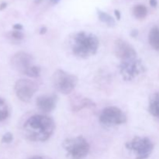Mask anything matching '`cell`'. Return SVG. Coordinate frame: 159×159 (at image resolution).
Returning a JSON list of instances; mask_svg holds the SVG:
<instances>
[{
	"mask_svg": "<svg viewBox=\"0 0 159 159\" xmlns=\"http://www.w3.org/2000/svg\"><path fill=\"white\" fill-rule=\"evenodd\" d=\"M55 122L50 116L43 114L33 115L23 125V135L34 142H43L50 139L55 130Z\"/></svg>",
	"mask_w": 159,
	"mask_h": 159,
	"instance_id": "1",
	"label": "cell"
},
{
	"mask_svg": "<svg viewBox=\"0 0 159 159\" xmlns=\"http://www.w3.org/2000/svg\"><path fill=\"white\" fill-rule=\"evenodd\" d=\"M33 63V56L25 51H18L14 54L10 59L11 67L14 70L28 77L38 78L40 75L41 68Z\"/></svg>",
	"mask_w": 159,
	"mask_h": 159,
	"instance_id": "3",
	"label": "cell"
},
{
	"mask_svg": "<svg viewBox=\"0 0 159 159\" xmlns=\"http://www.w3.org/2000/svg\"><path fill=\"white\" fill-rule=\"evenodd\" d=\"M62 147L71 159H83L90 151L89 144L82 136L67 138L62 143Z\"/></svg>",
	"mask_w": 159,
	"mask_h": 159,
	"instance_id": "4",
	"label": "cell"
},
{
	"mask_svg": "<svg viewBox=\"0 0 159 159\" xmlns=\"http://www.w3.org/2000/svg\"><path fill=\"white\" fill-rule=\"evenodd\" d=\"M29 159H51V158H48V157H45V156H40V155H37V156L31 157V158Z\"/></svg>",
	"mask_w": 159,
	"mask_h": 159,
	"instance_id": "21",
	"label": "cell"
},
{
	"mask_svg": "<svg viewBox=\"0 0 159 159\" xmlns=\"http://www.w3.org/2000/svg\"><path fill=\"white\" fill-rule=\"evenodd\" d=\"M38 89V85L34 81L26 79H19L14 85L16 97L23 102H29Z\"/></svg>",
	"mask_w": 159,
	"mask_h": 159,
	"instance_id": "8",
	"label": "cell"
},
{
	"mask_svg": "<svg viewBox=\"0 0 159 159\" xmlns=\"http://www.w3.org/2000/svg\"><path fill=\"white\" fill-rule=\"evenodd\" d=\"M114 13H115V16H116V19H117L118 20H120V18H121V14H120V12L119 10H117V9H116V10L114 11Z\"/></svg>",
	"mask_w": 159,
	"mask_h": 159,
	"instance_id": "22",
	"label": "cell"
},
{
	"mask_svg": "<svg viewBox=\"0 0 159 159\" xmlns=\"http://www.w3.org/2000/svg\"><path fill=\"white\" fill-rule=\"evenodd\" d=\"M47 31H48V29H47V27H45V26H43V27H41V29H40V35H43V34H46Z\"/></svg>",
	"mask_w": 159,
	"mask_h": 159,
	"instance_id": "25",
	"label": "cell"
},
{
	"mask_svg": "<svg viewBox=\"0 0 159 159\" xmlns=\"http://www.w3.org/2000/svg\"><path fill=\"white\" fill-rule=\"evenodd\" d=\"M51 79L54 89L64 95L70 94L75 89L79 82L77 76L62 69L56 70Z\"/></svg>",
	"mask_w": 159,
	"mask_h": 159,
	"instance_id": "5",
	"label": "cell"
},
{
	"mask_svg": "<svg viewBox=\"0 0 159 159\" xmlns=\"http://www.w3.org/2000/svg\"><path fill=\"white\" fill-rule=\"evenodd\" d=\"M9 110L6 101L0 97V122L4 121L9 117Z\"/></svg>",
	"mask_w": 159,
	"mask_h": 159,
	"instance_id": "17",
	"label": "cell"
},
{
	"mask_svg": "<svg viewBox=\"0 0 159 159\" xmlns=\"http://www.w3.org/2000/svg\"><path fill=\"white\" fill-rule=\"evenodd\" d=\"M70 44L72 54L75 57L87 59L97 53L99 40L95 34L81 31L73 34Z\"/></svg>",
	"mask_w": 159,
	"mask_h": 159,
	"instance_id": "2",
	"label": "cell"
},
{
	"mask_svg": "<svg viewBox=\"0 0 159 159\" xmlns=\"http://www.w3.org/2000/svg\"><path fill=\"white\" fill-rule=\"evenodd\" d=\"M37 107L43 113H50L55 109L57 96L55 95H42L36 99Z\"/></svg>",
	"mask_w": 159,
	"mask_h": 159,
	"instance_id": "11",
	"label": "cell"
},
{
	"mask_svg": "<svg viewBox=\"0 0 159 159\" xmlns=\"http://www.w3.org/2000/svg\"><path fill=\"white\" fill-rule=\"evenodd\" d=\"M148 111L155 117L159 118V92L151 96L149 99Z\"/></svg>",
	"mask_w": 159,
	"mask_h": 159,
	"instance_id": "13",
	"label": "cell"
},
{
	"mask_svg": "<svg viewBox=\"0 0 159 159\" xmlns=\"http://www.w3.org/2000/svg\"><path fill=\"white\" fill-rule=\"evenodd\" d=\"M120 71L125 80L129 81L134 79L142 71L143 67L141 61L133 58L130 60L122 61L120 65Z\"/></svg>",
	"mask_w": 159,
	"mask_h": 159,
	"instance_id": "9",
	"label": "cell"
},
{
	"mask_svg": "<svg viewBox=\"0 0 159 159\" xmlns=\"http://www.w3.org/2000/svg\"><path fill=\"white\" fill-rule=\"evenodd\" d=\"M13 141V135L10 132H6L2 138V142L4 144H9Z\"/></svg>",
	"mask_w": 159,
	"mask_h": 159,
	"instance_id": "18",
	"label": "cell"
},
{
	"mask_svg": "<svg viewBox=\"0 0 159 159\" xmlns=\"http://www.w3.org/2000/svg\"><path fill=\"white\" fill-rule=\"evenodd\" d=\"M148 41L151 46L156 51H159V28L154 26L149 32Z\"/></svg>",
	"mask_w": 159,
	"mask_h": 159,
	"instance_id": "14",
	"label": "cell"
},
{
	"mask_svg": "<svg viewBox=\"0 0 159 159\" xmlns=\"http://www.w3.org/2000/svg\"><path fill=\"white\" fill-rule=\"evenodd\" d=\"M138 34V31L137 30H132L131 33H130V35H131V37H137Z\"/></svg>",
	"mask_w": 159,
	"mask_h": 159,
	"instance_id": "26",
	"label": "cell"
},
{
	"mask_svg": "<svg viewBox=\"0 0 159 159\" xmlns=\"http://www.w3.org/2000/svg\"><path fill=\"white\" fill-rule=\"evenodd\" d=\"M99 120L101 124L106 127H113L125 124L127 117L125 113L118 107H107L102 110Z\"/></svg>",
	"mask_w": 159,
	"mask_h": 159,
	"instance_id": "7",
	"label": "cell"
},
{
	"mask_svg": "<svg viewBox=\"0 0 159 159\" xmlns=\"http://www.w3.org/2000/svg\"><path fill=\"white\" fill-rule=\"evenodd\" d=\"M149 3H150V5L152 7H156L157 5H158L157 0H150V1H149Z\"/></svg>",
	"mask_w": 159,
	"mask_h": 159,
	"instance_id": "24",
	"label": "cell"
},
{
	"mask_svg": "<svg viewBox=\"0 0 159 159\" xmlns=\"http://www.w3.org/2000/svg\"><path fill=\"white\" fill-rule=\"evenodd\" d=\"M10 36L12 39L16 40H21L24 38V34L20 30H13L10 33Z\"/></svg>",
	"mask_w": 159,
	"mask_h": 159,
	"instance_id": "19",
	"label": "cell"
},
{
	"mask_svg": "<svg viewBox=\"0 0 159 159\" xmlns=\"http://www.w3.org/2000/svg\"><path fill=\"white\" fill-rule=\"evenodd\" d=\"M12 28L14 29V30H23V27L20 23H16V24H14L12 26Z\"/></svg>",
	"mask_w": 159,
	"mask_h": 159,
	"instance_id": "20",
	"label": "cell"
},
{
	"mask_svg": "<svg viewBox=\"0 0 159 159\" xmlns=\"http://www.w3.org/2000/svg\"><path fill=\"white\" fill-rule=\"evenodd\" d=\"M71 106L72 111L78 112L82 109L95 108L96 103L89 98H77L71 102Z\"/></svg>",
	"mask_w": 159,
	"mask_h": 159,
	"instance_id": "12",
	"label": "cell"
},
{
	"mask_svg": "<svg viewBox=\"0 0 159 159\" xmlns=\"http://www.w3.org/2000/svg\"><path fill=\"white\" fill-rule=\"evenodd\" d=\"M134 16L138 20H142L146 17L148 14V9L144 5H137L133 9Z\"/></svg>",
	"mask_w": 159,
	"mask_h": 159,
	"instance_id": "16",
	"label": "cell"
},
{
	"mask_svg": "<svg viewBox=\"0 0 159 159\" xmlns=\"http://www.w3.org/2000/svg\"><path fill=\"white\" fill-rule=\"evenodd\" d=\"M6 6H7V3H6V2H2L0 3V11L6 9Z\"/></svg>",
	"mask_w": 159,
	"mask_h": 159,
	"instance_id": "23",
	"label": "cell"
},
{
	"mask_svg": "<svg viewBox=\"0 0 159 159\" xmlns=\"http://www.w3.org/2000/svg\"><path fill=\"white\" fill-rule=\"evenodd\" d=\"M114 54L117 58L122 61L130 60L136 58L137 51L131 44L122 39H117L114 43L113 47Z\"/></svg>",
	"mask_w": 159,
	"mask_h": 159,
	"instance_id": "10",
	"label": "cell"
},
{
	"mask_svg": "<svg viewBox=\"0 0 159 159\" xmlns=\"http://www.w3.org/2000/svg\"><path fill=\"white\" fill-rule=\"evenodd\" d=\"M59 1H60V0H51V2L53 3V4H57Z\"/></svg>",
	"mask_w": 159,
	"mask_h": 159,
	"instance_id": "27",
	"label": "cell"
},
{
	"mask_svg": "<svg viewBox=\"0 0 159 159\" xmlns=\"http://www.w3.org/2000/svg\"><path fill=\"white\" fill-rule=\"evenodd\" d=\"M97 14L98 17H99V20L102 23H106L108 26L110 27H113L116 25V22L115 20L113 19V16H111L110 15H109L107 12H103V11H101L100 9H97Z\"/></svg>",
	"mask_w": 159,
	"mask_h": 159,
	"instance_id": "15",
	"label": "cell"
},
{
	"mask_svg": "<svg viewBox=\"0 0 159 159\" xmlns=\"http://www.w3.org/2000/svg\"><path fill=\"white\" fill-rule=\"evenodd\" d=\"M125 147L127 150L132 151L135 154L136 159L148 158L154 150V144L147 137H134L131 141L126 143Z\"/></svg>",
	"mask_w": 159,
	"mask_h": 159,
	"instance_id": "6",
	"label": "cell"
}]
</instances>
